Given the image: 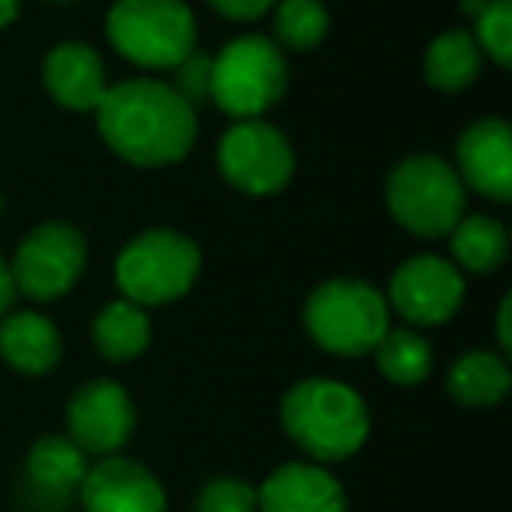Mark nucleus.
<instances>
[{
	"mask_svg": "<svg viewBox=\"0 0 512 512\" xmlns=\"http://www.w3.org/2000/svg\"><path fill=\"white\" fill-rule=\"evenodd\" d=\"M85 474H88L85 453L71 439H64V435H46V439H39L32 446L29 477L46 495H67V491L81 488Z\"/></svg>",
	"mask_w": 512,
	"mask_h": 512,
	"instance_id": "obj_21",
	"label": "nucleus"
},
{
	"mask_svg": "<svg viewBox=\"0 0 512 512\" xmlns=\"http://www.w3.org/2000/svg\"><path fill=\"white\" fill-rule=\"evenodd\" d=\"M15 278H11V267L0 260V316L8 313L11 309V302H15Z\"/></svg>",
	"mask_w": 512,
	"mask_h": 512,
	"instance_id": "obj_28",
	"label": "nucleus"
},
{
	"mask_svg": "<svg viewBox=\"0 0 512 512\" xmlns=\"http://www.w3.org/2000/svg\"><path fill=\"white\" fill-rule=\"evenodd\" d=\"M456 176L488 200L512 197V130L505 120H477L456 141Z\"/></svg>",
	"mask_w": 512,
	"mask_h": 512,
	"instance_id": "obj_12",
	"label": "nucleus"
},
{
	"mask_svg": "<svg viewBox=\"0 0 512 512\" xmlns=\"http://www.w3.org/2000/svg\"><path fill=\"white\" fill-rule=\"evenodd\" d=\"M386 204L400 228L421 239H439L460 225L467 186L439 155H411L390 172Z\"/></svg>",
	"mask_w": 512,
	"mask_h": 512,
	"instance_id": "obj_6",
	"label": "nucleus"
},
{
	"mask_svg": "<svg viewBox=\"0 0 512 512\" xmlns=\"http://www.w3.org/2000/svg\"><path fill=\"white\" fill-rule=\"evenodd\" d=\"M43 81L50 95L71 113H95L106 85V64L102 57L85 43H60L50 50L43 64Z\"/></svg>",
	"mask_w": 512,
	"mask_h": 512,
	"instance_id": "obj_15",
	"label": "nucleus"
},
{
	"mask_svg": "<svg viewBox=\"0 0 512 512\" xmlns=\"http://www.w3.org/2000/svg\"><path fill=\"white\" fill-rule=\"evenodd\" d=\"M106 36L116 53L148 71H176L197 50V22L186 0H116Z\"/></svg>",
	"mask_w": 512,
	"mask_h": 512,
	"instance_id": "obj_4",
	"label": "nucleus"
},
{
	"mask_svg": "<svg viewBox=\"0 0 512 512\" xmlns=\"http://www.w3.org/2000/svg\"><path fill=\"white\" fill-rule=\"evenodd\" d=\"M78 491L85 512H165V491L158 477L141 463L120 456L95 463Z\"/></svg>",
	"mask_w": 512,
	"mask_h": 512,
	"instance_id": "obj_13",
	"label": "nucleus"
},
{
	"mask_svg": "<svg viewBox=\"0 0 512 512\" xmlns=\"http://www.w3.org/2000/svg\"><path fill=\"white\" fill-rule=\"evenodd\" d=\"M463 274L442 256H414L390 278L386 306L414 327H439L463 306Z\"/></svg>",
	"mask_w": 512,
	"mask_h": 512,
	"instance_id": "obj_10",
	"label": "nucleus"
},
{
	"mask_svg": "<svg viewBox=\"0 0 512 512\" xmlns=\"http://www.w3.org/2000/svg\"><path fill=\"white\" fill-rule=\"evenodd\" d=\"M95 116L109 148L141 169L183 162L197 141V113L165 81L134 78L109 85Z\"/></svg>",
	"mask_w": 512,
	"mask_h": 512,
	"instance_id": "obj_1",
	"label": "nucleus"
},
{
	"mask_svg": "<svg viewBox=\"0 0 512 512\" xmlns=\"http://www.w3.org/2000/svg\"><path fill=\"white\" fill-rule=\"evenodd\" d=\"M288 439L313 460H348L369 439V407L337 379H302L281 400Z\"/></svg>",
	"mask_w": 512,
	"mask_h": 512,
	"instance_id": "obj_2",
	"label": "nucleus"
},
{
	"mask_svg": "<svg viewBox=\"0 0 512 512\" xmlns=\"http://www.w3.org/2000/svg\"><path fill=\"white\" fill-rule=\"evenodd\" d=\"M200 274V249L172 228H151L116 256V285L134 306H165L183 299Z\"/></svg>",
	"mask_w": 512,
	"mask_h": 512,
	"instance_id": "obj_7",
	"label": "nucleus"
},
{
	"mask_svg": "<svg viewBox=\"0 0 512 512\" xmlns=\"http://www.w3.org/2000/svg\"><path fill=\"white\" fill-rule=\"evenodd\" d=\"M67 425H71V442L81 453L113 456L116 449L127 446L134 432V404L120 383L92 379L71 397Z\"/></svg>",
	"mask_w": 512,
	"mask_h": 512,
	"instance_id": "obj_11",
	"label": "nucleus"
},
{
	"mask_svg": "<svg viewBox=\"0 0 512 512\" xmlns=\"http://www.w3.org/2000/svg\"><path fill=\"white\" fill-rule=\"evenodd\" d=\"M207 4H211L221 18H232V22H256V18H264L278 0H207Z\"/></svg>",
	"mask_w": 512,
	"mask_h": 512,
	"instance_id": "obj_27",
	"label": "nucleus"
},
{
	"mask_svg": "<svg viewBox=\"0 0 512 512\" xmlns=\"http://www.w3.org/2000/svg\"><path fill=\"white\" fill-rule=\"evenodd\" d=\"M306 330L330 355H372L390 330L386 295L355 278L323 281L306 299Z\"/></svg>",
	"mask_w": 512,
	"mask_h": 512,
	"instance_id": "obj_5",
	"label": "nucleus"
},
{
	"mask_svg": "<svg viewBox=\"0 0 512 512\" xmlns=\"http://www.w3.org/2000/svg\"><path fill=\"white\" fill-rule=\"evenodd\" d=\"M179 71V85H172L179 95H183L186 102H200V99H207V78H211V60L204 57V53H197L193 50L190 57L183 60V64L176 67Z\"/></svg>",
	"mask_w": 512,
	"mask_h": 512,
	"instance_id": "obj_26",
	"label": "nucleus"
},
{
	"mask_svg": "<svg viewBox=\"0 0 512 512\" xmlns=\"http://www.w3.org/2000/svg\"><path fill=\"white\" fill-rule=\"evenodd\" d=\"M288 88V60L274 39L239 36L211 60L207 99L232 120H264Z\"/></svg>",
	"mask_w": 512,
	"mask_h": 512,
	"instance_id": "obj_3",
	"label": "nucleus"
},
{
	"mask_svg": "<svg viewBox=\"0 0 512 512\" xmlns=\"http://www.w3.org/2000/svg\"><path fill=\"white\" fill-rule=\"evenodd\" d=\"M197 512H256V488L239 477H218L200 491Z\"/></svg>",
	"mask_w": 512,
	"mask_h": 512,
	"instance_id": "obj_25",
	"label": "nucleus"
},
{
	"mask_svg": "<svg viewBox=\"0 0 512 512\" xmlns=\"http://www.w3.org/2000/svg\"><path fill=\"white\" fill-rule=\"evenodd\" d=\"M0 358L25 376H46L60 362V334L43 313H4L0 316Z\"/></svg>",
	"mask_w": 512,
	"mask_h": 512,
	"instance_id": "obj_16",
	"label": "nucleus"
},
{
	"mask_svg": "<svg viewBox=\"0 0 512 512\" xmlns=\"http://www.w3.org/2000/svg\"><path fill=\"white\" fill-rule=\"evenodd\" d=\"M330 11L323 0H278L274 15V43L278 50L309 53L327 39Z\"/></svg>",
	"mask_w": 512,
	"mask_h": 512,
	"instance_id": "obj_23",
	"label": "nucleus"
},
{
	"mask_svg": "<svg viewBox=\"0 0 512 512\" xmlns=\"http://www.w3.org/2000/svg\"><path fill=\"white\" fill-rule=\"evenodd\" d=\"M376 365L390 383L418 386L432 372V344L411 327L386 330L376 344Z\"/></svg>",
	"mask_w": 512,
	"mask_h": 512,
	"instance_id": "obj_22",
	"label": "nucleus"
},
{
	"mask_svg": "<svg viewBox=\"0 0 512 512\" xmlns=\"http://www.w3.org/2000/svg\"><path fill=\"white\" fill-rule=\"evenodd\" d=\"M481 46L470 32H446L425 53V81L439 92H463L481 74Z\"/></svg>",
	"mask_w": 512,
	"mask_h": 512,
	"instance_id": "obj_19",
	"label": "nucleus"
},
{
	"mask_svg": "<svg viewBox=\"0 0 512 512\" xmlns=\"http://www.w3.org/2000/svg\"><path fill=\"white\" fill-rule=\"evenodd\" d=\"M460 8L467 11L470 18H477V15H481L484 8H488V0H460Z\"/></svg>",
	"mask_w": 512,
	"mask_h": 512,
	"instance_id": "obj_31",
	"label": "nucleus"
},
{
	"mask_svg": "<svg viewBox=\"0 0 512 512\" xmlns=\"http://www.w3.org/2000/svg\"><path fill=\"white\" fill-rule=\"evenodd\" d=\"M260 512H348V498L334 474L316 463L278 467L256 491Z\"/></svg>",
	"mask_w": 512,
	"mask_h": 512,
	"instance_id": "obj_14",
	"label": "nucleus"
},
{
	"mask_svg": "<svg viewBox=\"0 0 512 512\" xmlns=\"http://www.w3.org/2000/svg\"><path fill=\"white\" fill-rule=\"evenodd\" d=\"M85 235L67 221H46L22 239L11 264L15 292L32 302H53L78 285L85 271Z\"/></svg>",
	"mask_w": 512,
	"mask_h": 512,
	"instance_id": "obj_9",
	"label": "nucleus"
},
{
	"mask_svg": "<svg viewBox=\"0 0 512 512\" xmlns=\"http://www.w3.org/2000/svg\"><path fill=\"white\" fill-rule=\"evenodd\" d=\"M92 341L102 358L109 362H134L151 344V320L148 309L134 306L127 299L106 302L92 323Z\"/></svg>",
	"mask_w": 512,
	"mask_h": 512,
	"instance_id": "obj_17",
	"label": "nucleus"
},
{
	"mask_svg": "<svg viewBox=\"0 0 512 512\" xmlns=\"http://www.w3.org/2000/svg\"><path fill=\"white\" fill-rule=\"evenodd\" d=\"M22 11V0H0V29H8Z\"/></svg>",
	"mask_w": 512,
	"mask_h": 512,
	"instance_id": "obj_30",
	"label": "nucleus"
},
{
	"mask_svg": "<svg viewBox=\"0 0 512 512\" xmlns=\"http://www.w3.org/2000/svg\"><path fill=\"white\" fill-rule=\"evenodd\" d=\"M449 242H453V260L470 274L498 271L509 256V232L502 221L488 214L460 218V225L449 232Z\"/></svg>",
	"mask_w": 512,
	"mask_h": 512,
	"instance_id": "obj_20",
	"label": "nucleus"
},
{
	"mask_svg": "<svg viewBox=\"0 0 512 512\" xmlns=\"http://www.w3.org/2000/svg\"><path fill=\"white\" fill-rule=\"evenodd\" d=\"M509 306H512V299L505 295L502 299V309H498V341H502V348L509 351L512 348V334H509Z\"/></svg>",
	"mask_w": 512,
	"mask_h": 512,
	"instance_id": "obj_29",
	"label": "nucleus"
},
{
	"mask_svg": "<svg viewBox=\"0 0 512 512\" xmlns=\"http://www.w3.org/2000/svg\"><path fill=\"white\" fill-rule=\"evenodd\" d=\"M512 372L502 355L491 351H470L449 369V397L467 407H491L509 393Z\"/></svg>",
	"mask_w": 512,
	"mask_h": 512,
	"instance_id": "obj_18",
	"label": "nucleus"
},
{
	"mask_svg": "<svg viewBox=\"0 0 512 512\" xmlns=\"http://www.w3.org/2000/svg\"><path fill=\"white\" fill-rule=\"evenodd\" d=\"M218 169L239 193L271 197L288 186L295 172V151L288 137L267 120H235L221 134Z\"/></svg>",
	"mask_w": 512,
	"mask_h": 512,
	"instance_id": "obj_8",
	"label": "nucleus"
},
{
	"mask_svg": "<svg viewBox=\"0 0 512 512\" xmlns=\"http://www.w3.org/2000/svg\"><path fill=\"white\" fill-rule=\"evenodd\" d=\"M474 43L488 53L498 67H509L512 50V0H488V8L474 18Z\"/></svg>",
	"mask_w": 512,
	"mask_h": 512,
	"instance_id": "obj_24",
	"label": "nucleus"
}]
</instances>
